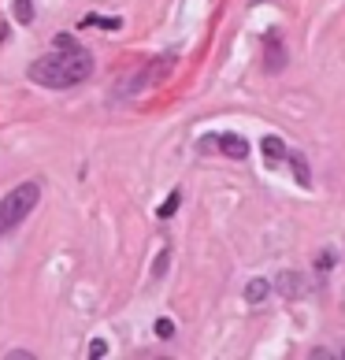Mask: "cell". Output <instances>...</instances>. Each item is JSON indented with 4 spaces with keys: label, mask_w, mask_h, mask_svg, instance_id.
Here are the masks:
<instances>
[{
    "label": "cell",
    "mask_w": 345,
    "mask_h": 360,
    "mask_svg": "<svg viewBox=\"0 0 345 360\" xmlns=\"http://www.w3.org/2000/svg\"><path fill=\"white\" fill-rule=\"evenodd\" d=\"M26 75H30L37 86L71 89V86L86 82V78L93 75V56H89L86 49H78V45H63L60 52H48V56L34 60Z\"/></svg>",
    "instance_id": "1"
},
{
    "label": "cell",
    "mask_w": 345,
    "mask_h": 360,
    "mask_svg": "<svg viewBox=\"0 0 345 360\" xmlns=\"http://www.w3.org/2000/svg\"><path fill=\"white\" fill-rule=\"evenodd\" d=\"M37 201H41V186H37V182L15 186V190H11L4 201H0V234H8L11 226H19V223L34 212Z\"/></svg>",
    "instance_id": "2"
},
{
    "label": "cell",
    "mask_w": 345,
    "mask_h": 360,
    "mask_svg": "<svg viewBox=\"0 0 345 360\" xmlns=\"http://www.w3.org/2000/svg\"><path fill=\"white\" fill-rule=\"evenodd\" d=\"M201 145H208V149H219V153H227V156H234V160H245V156H249V141L237 138V134H208Z\"/></svg>",
    "instance_id": "3"
},
{
    "label": "cell",
    "mask_w": 345,
    "mask_h": 360,
    "mask_svg": "<svg viewBox=\"0 0 345 360\" xmlns=\"http://www.w3.org/2000/svg\"><path fill=\"white\" fill-rule=\"evenodd\" d=\"M263 68H268V75H275V71H282V68H286V56H282V41L275 45V34H268V63H263Z\"/></svg>",
    "instance_id": "4"
},
{
    "label": "cell",
    "mask_w": 345,
    "mask_h": 360,
    "mask_svg": "<svg viewBox=\"0 0 345 360\" xmlns=\"http://www.w3.org/2000/svg\"><path fill=\"white\" fill-rule=\"evenodd\" d=\"M268 290H271L268 278H253V283L245 286V301L249 304H263V301H268Z\"/></svg>",
    "instance_id": "5"
},
{
    "label": "cell",
    "mask_w": 345,
    "mask_h": 360,
    "mask_svg": "<svg viewBox=\"0 0 345 360\" xmlns=\"http://www.w3.org/2000/svg\"><path fill=\"white\" fill-rule=\"evenodd\" d=\"M278 293H286V297H301L304 286H301V278L297 275H278V283H275Z\"/></svg>",
    "instance_id": "6"
},
{
    "label": "cell",
    "mask_w": 345,
    "mask_h": 360,
    "mask_svg": "<svg viewBox=\"0 0 345 360\" xmlns=\"http://www.w3.org/2000/svg\"><path fill=\"white\" fill-rule=\"evenodd\" d=\"M260 145H263V156H268V160H286V156H289L282 138H263Z\"/></svg>",
    "instance_id": "7"
},
{
    "label": "cell",
    "mask_w": 345,
    "mask_h": 360,
    "mask_svg": "<svg viewBox=\"0 0 345 360\" xmlns=\"http://www.w3.org/2000/svg\"><path fill=\"white\" fill-rule=\"evenodd\" d=\"M15 22H22V26L34 22V0H15Z\"/></svg>",
    "instance_id": "8"
},
{
    "label": "cell",
    "mask_w": 345,
    "mask_h": 360,
    "mask_svg": "<svg viewBox=\"0 0 345 360\" xmlns=\"http://www.w3.org/2000/svg\"><path fill=\"white\" fill-rule=\"evenodd\" d=\"M178 201H182V193H178V190H171V197H167V201H164V208H160V219L175 216V212H178Z\"/></svg>",
    "instance_id": "9"
},
{
    "label": "cell",
    "mask_w": 345,
    "mask_h": 360,
    "mask_svg": "<svg viewBox=\"0 0 345 360\" xmlns=\"http://www.w3.org/2000/svg\"><path fill=\"white\" fill-rule=\"evenodd\" d=\"M97 22L104 26V30H119V26H123L119 19H97V15H89V19H86V26H97Z\"/></svg>",
    "instance_id": "10"
},
{
    "label": "cell",
    "mask_w": 345,
    "mask_h": 360,
    "mask_svg": "<svg viewBox=\"0 0 345 360\" xmlns=\"http://www.w3.org/2000/svg\"><path fill=\"white\" fill-rule=\"evenodd\" d=\"M104 353H108V345H104L100 338H93V342H89V353H86V356H89V360H97V356H104Z\"/></svg>",
    "instance_id": "11"
},
{
    "label": "cell",
    "mask_w": 345,
    "mask_h": 360,
    "mask_svg": "<svg viewBox=\"0 0 345 360\" xmlns=\"http://www.w3.org/2000/svg\"><path fill=\"white\" fill-rule=\"evenodd\" d=\"M156 335H160V338H171V335H175V327H171V319H156Z\"/></svg>",
    "instance_id": "12"
},
{
    "label": "cell",
    "mask_w": 345,
    "mask_h": 360,
    "mask_svg": "<svg viewBox=\"0 0 345 360\" xmlns=\"http://www.w3.org/2000/svg\"><path fill=\"white\" fill-rule=\"evenodd\" d=\"M4 34H8V26H0V41H4Z\"/></svg>",
    "instance_id": "13"
},
{
    "label": "cell",
    "mask_w": 345,
    "mask_h": 360,
    "mask_svg": "<svg viewBox=\"0 0 345 360\" xmlns=\"http://www.w3.org/2000/svg\"><path fill=\"white\" fill-rule=\"evenodd\" d=\"M341 356H345V349H341Z\"/></svg>",
    "instance_id": "14"
}]
</instances>
